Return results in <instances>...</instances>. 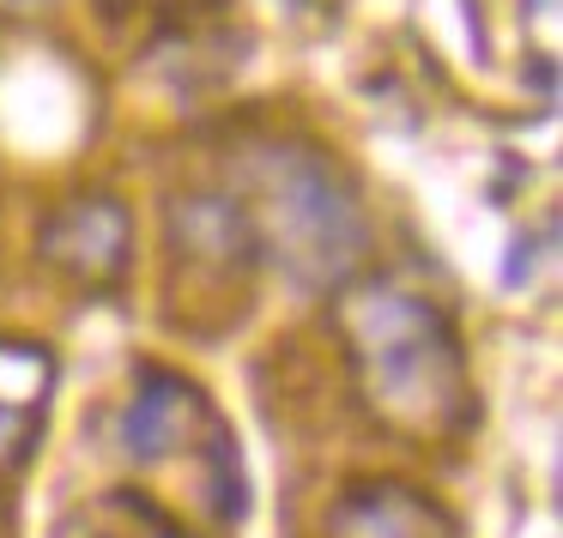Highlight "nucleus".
I'll use <instances>...</instances> for the list:
<instances>
[{
    "mask_svg": "<svg viewBox=\"0 0 563 538\" xmlns=\"http://www.w3.org/2000/svg\"><path fill=\"white\" fill-rule=\"evenodd\" d=\"M55 357L31 339H0V472L31 460L49 417Z\"/></svg>",
    "mask_w": 563,
    "mask_h": 538,
    "instance_id": "423d86ee",
    "label": "nucleus"
},
{
    "mask_svg": "<svg viewBox=\"0 0 563 538\" xmlns=\"http://www.w3.org/2000/svg\"><path fill=\"white\" fill-rule=\"evenodd\" d=\"M340 345L352 388L400 441H449L473 424L466 351L449 315L400 284H357L340 296Z\"/></svg>",
    "mask_w": 563,
    "mask_h": 538,
    "instance_id": "f257e3e1",
    "label": "nucleus"
},
{
    "mask_svg": "<svg viewBox=\"0 0 563 538\" xmlns=\"http://www.w3.org/2000/svg\"><path fill=\"white\" fill-rule=\"evenodd\" d=\"M170 260L176 291L195 296V309L207 296H224V315H243V284L261 248L231 188H188L170 200Z\"/></svg>",
    "mask_w": 563,
    "mask_h": 538,
    "instance_id": "20e7f679",
    "label": "nucleus"
},
{
    "mask_svg": "<svg viewBox=\"0 0 563 538\" xmlns=\"http://www.w3.org/2000/svg\"><path fill=\"white\" fill-rule=\"evenodd\" d=\"M115 448L134 466H164L188 460L195 466V496L212 520H243V466L224 436L219 412L207 405V393L188 376L170 369H140L134 393L115 412Z\"/></svg>",
    "mask_w": 563,
    "mask_h": 538,
    "instance_id": "7ed1b4c3",
    "label": "nucleus"
},
{
    "mask_svg": "<svg viewBox=\"0 0 563 538\" xmlns=\"http://www.w3.org/2000/svg\"><path fill=\"white\" fill-rule=\"evenodd\" d=\"M231 194L255 248L297 284L333 291L369 255V218L340 164L309 139H249L231 158Z\"/></svg>",
    "mask_w": 563,
    "mask_h": 538,
    "instance_id": "f03ea898",
    "label": "nucleus"
},
{
    "mask_svg": "<svg viewBox=\"0 0 563 538\" xmlns=\"http://www.w3.org/2000/svg\"><path fill=\"white\" fill-rule=\"evenodd\" d=\"M128 212L115 206L110 194H74L43 218V236H37V255L49 260L62 279L74 284H110L122 279L128 267Z\"/></svg>",
    "mask_w": 563,
    "mask_h": 538,
    "instance_id": "39448f33",
    "label": "nucleus"
},
{
    "mask_svg": "<svg viewBox=\"0 0 563 538\" xmlns=\"http://www.w3.org/2000/svg\"><path fill=\"white\" fill-rule=\"evenodd\" d=\"M328 538H454V520L406 484H352L328 508Z\"/></svg>",
    "mask_w": 563,
    "mask_h": 538,
    "instance_id": "0eeeda50",
    "label": "nucleus"
},
{
    "mask_svg": "<svg viewBox=\"0 0 563 538\" xmlns=\"http://www.w3.org/2000/svg\"><path fill=\"white\" fill-rule=\"evenodd\" d=\"M0 7H37V0H0Z\"/></svg>",
    "mask_w": 563,
    "mask_h": 538,
    "instance_id": "6e6552de",
    "label": "nucleus"
}]
</instances>
